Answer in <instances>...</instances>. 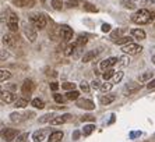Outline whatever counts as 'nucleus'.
Returning a JSON list of instances; mask_svg holds the SVG:
<instances>
[{"label":"nucleus","mask_w":155,"mask_h":142,"mask_svg":"<svg viewBox=\"0 0 155 142\" xmlns=\"http://www.w3.org/2000/svg\"><path fill=\"white\" fill-rule=\"evenodd\" d=\"M155 18V11H150L147 8H140L131 15V20L133 22H136L137 25H145L150 24Z\"/></svg>","instance_id":"nucleus-1"},{"label":"nucleus","mask_w":155,"mask_h":142,"mask_svg":"<svg viewBox=\"0 0 155 142\" xmlns=\"http://www.w3.org/2000/svg\"><path fill=\"white\" fill-rule=\"evenodd\" d=\"M29 21H31V24L35 27V28L38 29H43L45 27H46V15L42 14V13H34V14L29 15Z\"/></svg>","instance_id":"nucleus-2"},{"label":"nucleus","mask_w":155,"mask_h":142,"mask_svg":"<svg viewBox=\"0 0 155 142\" xmlns=\"http://www.w3.org/2000/svg\"><path fill=\"white\" fill-rule=\"evenodd\" d=\"M143 50V46L137 45V43H127V45H123L122 46V52L124 54H129V56H133V54H138L141 53Z\"/></svg>","instance_id":"nucleus-3"},{"label":"nucleus","mask_w":155,"mask_h":142,"mask_svg":"<svg viewBox=\"0 0 155 142\" xmlns=\"http://www.w3.org/2000/svg\"><path fill=\"white\" fill-rule=\"evenodd\" d=\"M117 63H119V59H117V57H109V59L102 60L101 63H99V70L106 71V70H109V68H112L113 66H116Z\"/></svg>","instance_id":"nucleus-4"},{"label":"nucleus","mask_w":155,"mask_h":142,"mask_svg":"<svg viewBox=\"0 0 155 142\" xmlns=\"http://www.w3.org/2000/svg\"><path fill=\"white\" fill-rule=\"evenodd\" d=\"M7 27L11 32H17L18 29V17L15 13H8V17H7Z\"/></svg>","instance_id":"nucleus-5"},{"label":"nucleus","mask_w":155,"mask_h":142,"mask_svg":"<svg viewBox=\"0 0 155 142\" xmlns=\"http://www.w3.org/2000/svg\"><path fill=\"white\" fill-rule=\"evenodd\" d=\"M22 32H24V35L27 36V39H28L29 42H35L36 32H35V29H32V27H29L27 22H22Z\"/></svg>","instance_id":"nucleus-6"},{"label":"nucleus","mask_w":155,"mask_h":142,"mask_svg":"<svg viewBox=\"0 0 155 142\" xmlns=\"http://www.w3.org/2000/svg\"><path fill=\"white\" fill-rule=\"evenodd\" d=\"M18 135H20L18 134V131L17 130H14V128H6V130L2 131V137H3V139L6 142L14 141V138H17Z\"/></svg>","instance_id":"nucleus-7"},{"label":"nucleus","mask_w":155,"mask_h":142,"mask_svg":"<svg viewBox=\"0 0 155 142\" xmlns=\"http://www.w3.org/2000/svg\"><path fill=\"white\" fill-rule=\"evenodd\" d=\"M60 34H61V38H63L64 40H67V42L71 40L73 35H74V34H73V29L70 28L69 25H61L60 27Z\"/></svg>","instance_id":"nucleus-8"},{"label":"nucleus","mask_w":155,"mask_h":142,"mask_svg":"<svg viewBox=\"0 0 155 142\" xmlns=\"http://www.w3.org/2000/svg\"><path fill=\"white\" fill-rule=\"evenodd\" d=\"M141 88V85L138 82H129L126 86H124V95H133V93L138 92Z\"/></svg>","instance_id":"nucleus-9"},{"label":"nucleus","mask_w":155,"mask_h":142,"mask_svg":"<svg viewBox=\"0 0 155 142\" xmlns=\"http://www.w3.org/2000/svg\"><path fill=\"white\" fill-rule=\"evenodd\" d=\"M77 106L80 109H85V110H94L95 109L94 102L90 99H78L77 100Z\"/></svg>","instance_id":"nucleus-10"},{"label":"nucleus","mask_w":155,"mask_h":142,"mask_svg":"<svg viewBox=\"0 0 155 142\" xmlns=\"http://www.w3.org/2000/svg\"><path fill=\"white\" fill-rule=\"evenodd\" d=\"M0 99H2L3 103H14L15 100H17L15 99V95L13 92H10V91H2Z\"/></svg>","instance_id":"nucleus-11"},{"label":"nucleus","mask_w":155,"mask_h":142,"mask_svg":"<svg viewBox=\"0 0 155 142\" xmlns=\"http://www.w3.org/2000/svg\"><path fill=\"white\" fill-rule=\"evenodd\" d=\"M71 118V114H63V116H56L53 120L51 121L52 125H60V124H64L67 121Z\"/></svg>","instance_id":"nucleus-12"},{"label":"nucleus","mask_w":155,"mask_h":142,"mask_svg":"<svg viewBox=\"0 0 155 142\" xmlns=\"http://www.w3.org/2000/svg\"><path fill=\"white\" fill-rule=\"evenodd\" d=\"M32 91H34V82L31 81V79H25L24 84H22V86H21V92L24 93V95L29 96L32 93Z\"/></svg>","instance_id":"nucleus-13"},{"label":"nucleus","mask_w":155,"mask_h":142,"mask_svg":"<svg viewBox=\"0 0 155 142\" xmlns=\"http://www.w3.org/2000/svg\"><path fill=\"white\" fill-rule=\"evenodd\" d=\"M115 99H116L115 95L105 93L104 96H101V98H99V103H101V105H104V106H108V105H110L112 102H115Z\"/></svg>","instance_id":"nucleus-14"},{"label":"nucleus","mask_w":155,"mask_h":142,"mask_svg":"<svg viewBox=\"0 0 155 142\" xmlns=\"http://www.w3.org/2000/svg\"><path fill=\"white\" fill-rule=\"evenodd\" d=\"M97 54H98L97 50H90V52L84 53V56L81 57V61H83V63H88V61L94 60L95 57H97Z\"/></svg>","instance_id":"nucleus-15"},{"label":"nucleus","mask_w":155,"mask_h":142,"mask_svg":"<svg viewBox=\"0 0 155 142\" xmlns=\"http://www.w3.org/2000/svg\"><path fill=\"white\" fill-rule=\"evenodd\" d=\"M63 132L61 131H54L52 132L51 135H49V138H48V142H60L61 139H63Z\"/></svg>","instance_id":"nucleus-16"},{"label":"nucleus","mask_w":155,"mask_h":142,"mask_svg":"<svg viewBox=\"0 0 155 142\" xmlns=\"http://www.w3.org/2000/svg\"><path fill=\"white\" fill-rule=\"evenodd\" d=\"M3 42L7 45L8 47H14L15 46V38L11 34H6V35H3Z\"/></svg>","instance_id":"nucleus-17"},{"label":"nucleus","mask_w":155,"mask_h":142,"mask_svg":"<svg viewBox=\"0 0 155 142\" xmlns=\"http://www.w3.org/2000/svg\"><path fill=\"white\" fill-rule=\"evenodd\" d=\"M130 34L136 38V39H140V40H143V39H145V31L144 29H131L130 31Z\"/></svg>","instance_id":"nucleus-18"},{"label":"nucleus","mask_w":155,"mask_h":142,"mask_svg":"<svg viewBox=\"0 0 155 142\" xmlns=\"http://www.w3.org/2000/svg\"><path fill=\"white\" fill-rule=\"evenodd\" d=\"M34 0H13V4L17 7H25V6H32Z\"/></svg>","instance_id":"nucleus-19"},{"label":"nucleus","mask_w":155,"mask_h":142,"mask_svg":"<svg viewBox=\"0 0 155 142\" xmlns=\"http://www.w3.org/2000/svg\"><path fill=\"white\" fill-rule=\"evenodd\" d=\"M152 71H145V73H143V74L138 77V81L140 82H150L152 78Z\"/></svg>","instance_id":"nucleus-20"},{"label":"nucleus","mask_w":155,"mask_h":142,"mask_svg":"<svg viewBox=\"0 0 155 142\" xmlns=\"http://www.w3.org/2000/svg\"><path fill=\"white\" fill-rule=\"evenodd\" d=\"M22 116H25V114H21V113H17V111H14V113L10 114V120L13 121V123H21L24 118H27V117H22Z\"/></svg>","instance_id":"nucleus-21"},{"label":"nucleus","mask_w":155,"mask_h":142,"mask_svg":"<svg viewBox=\"0 0 155 142\" xmlns=\"http://www.w3.org/2000/svg\"><path fill=\"white\" fill-rule=\"evenodd\" d=\"M45 139V132L43 131H35L32 134V141L34 142H42Z\"/></svg>","instance_id":"nucleus-22"},{"label":"nucleus","mask_w":155,"mask_h":142,"mask_svg":"<svg viewBox=\"0 0 155 142\" xmlns=\"http://www.w3.org/2000/svg\"><path fill=\"white\" fill-rule=\"evenodd\" d=\"M56 117L53 113H48V114H45V116H42V117H39V123L41 124H45V123H51L53 118Z\"/></svg>","instance_id":"nucleus-23"},{"label":"nucleus","mask_w":155,"mask_h":142,"mask_svg":"<svg viewBox=\"0 0 155 142\" xmlns=\"http://www.w3.org/2000/svg\"><path fill=\"white\" fill-rule=\"evenodd\" d=\"M78 96H80V92L78 91H76V89L69 91V92L66 93V98H67L69 100H76V99H78Z\"/></svg>","instance_id":"nucleus-24"},{"label":"nucleus","mask_w":155,"mask_h":142,"mask_svg":"<svg viewBox=\"0 0 155 142\" xmlns=\"http://www.w3.org/2000/svg\"><path fill=\"white\" fill-rule=\"evenodd\" d=\"M31 105H32L34 107H36V109H43V107H45V103H43V100L39 99V98H35V99H32Z\"/></svg>","instance_id":"nucleus-25"},{"label":"nucleus","mask_w":155,"mask_h":142,"mask_svg":"<svg viewBox=\"0 0 155 142\" xmlns=\"http://www.w3.org/2000/svg\"><path fill=\"white\" fill-rule=\"evenodd\" d=\"M11 77V74H10V71H7V70H4V68H2L0 70V81L2 82H4L6 79H8Z\"/></svg>","instance_id":"nucleus-26"},{"label":"nucleus","mask_w":155,"mask_h":142,"mask_svg":"<svg viewBox=\"0 0 155 142\" xmlns=\"http://www.w3.org/2000/svg\"><path fill=\"white\" fill-rule=\"evenodd\" d=\"M77 47H78V46H77V43H76V42H74V43H70L69 46H67V49L64 50V54H66V56H71L73 52H74V50H76Z\"/></svg>","instance_id":"nucleus-27"},{"label":"nucleus","mask_w":155,"mask_h":142,"mask_svg":"<svg viewBox=\"0 0 155 142\" xmlns=\"http://www.w3.org/2000/svg\"><path fill=\"white\" fill-rule=\"evenodd\" d=\"M27 105H28V100L24 99V98H21V99H17L14 102V106L18 107V109H22V107H25Z\"/></svg>","instance_id":"nucleus-28"},{"label":"nucleus","mask_w":155,"mask_h":142,"mask_svg":"<svg viewBox=\"0 0 155 142\" xmlns=\"http://www.w3.org/2000/svg\"><path fill=\"white\" fill-rule=\"evenodd\" d=\"M112 86H113L112 82H104L99 89H101V92H102V93H106V92H109V91L112 89Z\"/></svg>","instance_id":"nucleus-29"},{"label":"nucleus","mask_w":155,"mask_h":142,"mask_svg":"<svg viewBox=\"0 0 155 142\" xmlns=\"http://www.w3.org/2000/svg\"><path fill=\"white\" fill-rule=\"evenodd\" d=\"M95 130V125L94 124H88V125H84L83 128V134L85 135V137H88V135L91 134V132Z\"/></svg>","instance_id":"nucleus-30"},{"label":"nucleus","mask_w":155,"mask_h":142,"mask_svg":"<svg viewBox=\"0 0 155 142\" xmlns=\"http://www.w3.org/2000/svg\"><path fill=\"white\" fill-rule=\"evenodd\" d=\"M115 42L117 43V45H127V43H131V38H129V36H123V38H120V39H115Z\"/></svg>","instance_id":"nucleus-31"},{"label":"nucleus","mask_w":155,"mask_h":142,"mask_svg":"<svg viewBox=\"0 0 155 142\" xmlns=\"http://www.w3.org/2000/svg\"><path fill=\"white\" fill-rule=\"evenodd\" d=\"M84 10L88 11V13H97L98 8L95 7L94 4H91V3H84Z\"/></svg>","instance_id":"nucleus-32"},{"label":"nucleus","mask_w":155,"mask_h":142,"mask_svg":"<svg viewBox=\"0 0 155 142\" xmlns=\"http://www.w3.org/2000/svg\"><path fill=\"white\" fill-rule=\"evenodd\" d=\"M122 78H123V73H122V71H117V73H116V74L112 77V84L115 85V84L120 82V81H122Z\"/></svg>","instance_id":"nucleus-33"},{"label":"nucleus","mask_w":155,"mask_h":142,"mask_svg":"<svg viewBox=\"0 0 155 142\" xmlns=\"http://www.w3.org/2000/svg\"><path fill=\"white\" fill-rule=\"evenodd\" d=\"M61 88L67 89V91H73V89L76 88V84H74V82H63V84H61Z\"/></svg>","instance_id":"nucleus-34"},{"label":"nucleus","mask_w":155,"mask_h":142,"mask_svg":"<svg viewBox=\"0 0 155 142\" xmlns=\"http://www.w3.org/2000/svg\"><path fill=\"white\" fill-rule=\"evenodd\" d=\"M87 40H88V39H87L85 36H83V35H81V36H78V38H77V40H76L77 46H78V47L84 46V45H85V43H87Z\"/></svg>","instance_id":"nucleus-35"},{"label":"nucleus","mask_w":155,"mask_h":142,"mask_svg":"<svg viewBox=\"0 0 155 142\" xmlns=\"http://www.w3.org/2000/svg\"><path fill=\"white\" fill-rule=\"evenodd\" d=\"M113 75H115V70L109 68V70H106L104 74H102V77H104V79H109L110 77H113Z\"/></svg>","instance_id":"nucleus-36"},{"label":"nucleus","mask_w":155,"mask_h":142,"mask_svg":"<svg viewBox=\"0 0 155 142\" xmlns=\"http://www.w3.org/2000/svg\"><path fill=\"white\" fill-rule=\"evenodd\" d=\"M52 7L54 8V10H61V7H63V4H61L60 0H52Z\"/></svg>","instance_id":"nucleus-37"},{"label":"nucleus","mask_w":155,"mask_h":142,"mask_svg":"<svg viewBox=\"0 0 155 142\" xmlns=\"http://www.w3.org/2000/svg\"><path fill=\"white\" fill-rule=\"evenodd\" d=\"M123 6V7H126V8H130V10H133L134 7H136V6H134L133 3H131V2H130V0H123L122 3H120Z\"/></svg>","instance_id":"nucleus-38"},{"label":"nucleus","mask_w":155,"mask_h":142,"mask_svg":"<svg viewBox=\"0 0 155 142\" xmlns=\"http://www.w3.org/2000/svg\"><path fill=\"white\" fill-rule=\"evenodd\" d=\"M27 138H28V134L27 132H22L15 138V142H27Z\"/></svg>","instance_id":"nucleus-39"},{"label":"nucleus","mask_w":155,"mask_h":142,"mask_svg":"<svg viewBox=\"0 0 155 142\" xmlns=\"http://www.w3.org/2000/svg\"><path fill=\"white\" fill-rule=\"evenodd\" d=\"M80 89H81L84 93H88V92H90V85H88L85 81H83L81 84H80Z\"/></svg>","instance_id":"nucleus-40"},{"label":"nucleus","mask_w":155,"mask_h":142,"mask_svg":"<svg viewBox=\"0 0 155 142\" xmlns=\"http://www.w3.org/2000/svg\"><path fill=\"white\" fill-rule=\"evenodd\" d=\"M53 99H54V102L59 103V105H63V103H64V98H63L61 95H59V93H54Z\"/></svg>","instance_id":"nucleus-41"},{"label":"nucleus","mask_w":155,"mask_h":142,"mask_svg":"<svg viewBox=\"0 0 155 142\" xmlns=\"http://www.w3.org/2000/svg\"><path fill=\"white\" fill-rule=\"evenodd\" d=\"M130 63V59H127V57H120L119 59V66H127V64Z\"/></svg>","instance_id":"nucleus-42"},{"label":"nucleus","mask_w":155,"mask_h":142,"mask_svg":"<svg viewBox=\"0 0 155 142\" xmlns=\"http://www.w3.org/2000/svg\"><path fill=\"white\" fill-rule=\"evenodd\" d=\"M147 88L148 89H155V78L154 79H151V81L147 84Z\"/></svg>","instance_id":"nucleus-43"},{"label":"nucleus","mask_w":155,"mask_h":142,"mask_svg":"<svg viewBox=\"0 0 155 142\" xmlns=\"http://www.w3.org/2000/svg\"><path fill=\"white\" fill-rule=\"evenodd\" d=\"M91 86H92V88H101V85H99V81H98V79H94V81L91 82Z\"/></svg>","instance_id":"nucleus-44"},{"label":"nucleus","mask_w":155,"mask_h":142,"mask_svg":"<svg viewBox=\"0 0 155 142\" xmlns=\"http://www.w3.org/2000/svg\"><path fill=\"white\" fill-rule=\"evenodd\" d=\"M102 31H104V32H109V31H110V25H109V24H102Z\"/></svg>","instance_id":"nucleus-45"},{"label":"nucleus","mask_w":155,"mask_h":142,"mask_svg":"<svg viewBox=\"0 0 155 142\" xmlns=\"http://www.w3.org/2000/svg\"><path fill=\"white\" fill-rule=\"evenodd\" d=\"M51 89H52V91H58V89H59V84H58V82H51Z\"/></svg>","instance_id":"nucleus-46"},{"label":"nucleus","mask_w":155,"mask_h":142,"mask_svg":"<svg viewBox=\"0 0 155 142\" xmlns=\"http://www.w3.org/2000/svg\"><path fill=\"white\" fill-rule=\"evenodd\" d=\"M83 121H94V117H91V116H85V117L81 118Z\"/></svg>","instance_id":"nucleus-47"},{"label":"nucleus","mask_w":155,"mask_h":142,"mask_svg":"<svg viewBox=\"0 0 155 142\" xmlns=\"http://www.w3.org/2000/svg\"><path fill=\"white\" fill-rule=\"evenodd\" d=\"M78 137H80V132L78 131H74V134H73V139H74V141H77V139H78Z\"/></svg>","instance_id":"nucleus-48"},{"label":"nucleus","mask_w":155,"mask_h":142,"mask_svg":"<svg viewBox=\"0 0 155 142\" xmlns=\"http://www.w3.org/2000/svg\"><path fill=\"white\" fill-rule=\"evenodd\" d=\"M151 60H152V63H154V64H155V53H154V54H152V57H151Z\"/></svg>","instance_id":"nucleus-49"},{"label":"nucleus","mask_w":155,"mask_h":142,"mask_svg":"<svg viewBox=\"0 0 155 142\" xmlns=\"http://www.w3.org/2000/svg\"><path fill=\"white\" fill-rule=\"evenodd\" d=\"M130 2H136V0H130Z\"/></svg>","instance_id":"nucleus-50"},{"label":"nucleus","mask_w":155,"mask_h":142,"mask_svg":"<svg viewBox=\"0 0 155 142\" xmlns=\"http://www.w3.org/2000/svg\"><path fill=\"white\" fill-rule=\"evenodd\" d=\"M74 2H78V0H74Z\"/></svg>","instance_id":"nucleus-51"}]
</instances>
